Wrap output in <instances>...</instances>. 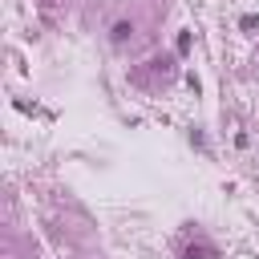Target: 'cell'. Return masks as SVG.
<instances>
[{"mask_svg": "<svg viewBox=\"0 0 259 259\" xmlns=\"http://www.w3.org/2000/svg\"><path fill=\"white\" fill-rule=\"evenodd\" d=\"M130 32H134V24H125V20H117V24H113V40H125Z\"/></svg>", "mask_w": 259, "mask_h": 259, "instance_id": "obj_1", "label": "cell"}]
</instances>
